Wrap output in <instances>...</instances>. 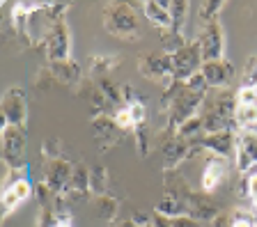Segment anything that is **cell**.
Masks as SVG:
<instances>
[{"instance_id":"cell-1","label":"cell","mask_w":257,"mask_h":227,"mask_svg":"<svg viewBox=\"0 0 257 227\" xmlns=\"http://www.w3.org/2000/svg\"><path fill=\"white\" fill-rule=\"evenodd\" d=\"M204 133L236 131V94L218 90V94L204 99V110H200Z\"/></svg>"},{"instance_id":"cell-2","label":"cell","mask_w":257,"mask_h":227,"mask_svg":"<svg viewBox=\"0 0 257 227\" xmlns=\"http://www.w3.org/2000/svg\"><path fill=\"white\" fill-rule=\"evenodd\" d=\"M103 30L124 42H138L140 26L134 5L128 3H108L103 5Z\"/></svg>"},{"instance_id":"cell-3","label":"cell","mask_w":257,"mask_h":227,"mask_svg":"<svg viewBox=\"0 0 257 227\" xmlns=\"http://www.w3.org/2000/svg\"><path fill=\"white\" fill-rule=\"evenodd\" d=\"M0 140H3L0 147H3L5 170L26 168V142H28L26 129H23V126H3Z\"/></svg>"},{"instance_id":"cell-4","label":"cell","mask_w":257,"mask_h":227,"mask_svg":"<svg viewBox=\"0 0 257 227\" xmlns=\"http://www.w3.org/2000/svg\"><path fill=\"white\" fill-rule=\"evenodd\" d=\"M138 71L143 78L159 83V85H163L166 90L175 85V65H172V55L166 53V51H163V53L140 55Z\"/></svg>"},{"instance_id":"cell-5","label":"cell","mask_w":257,"mask_h":227,"mask_svg":"<svg viewBox=\"0 0 257 227\" xmlns=\"http://www.w3.org/2000/svg\"><path fill=\"white\" fill-rule=\"evenodd\" d=\"M0 113H3V126H23L28 124V99L21 87H7L0 99Z\"/></svg>"},{"instance_id":"cell-6","label":"cell","mask_w":257,"mask_h":227,"mask_svg":"<svg viewBox=\"0 0 257 227\" xmlns=\"http://www.w3.org/2000/svg\"><path fill=\"white\" fill-rule=\"evenodd\" d=\"M172 65H175V83H186L191 76L202 71V49L200 42H188L184 49H179L177 53H172Z\"/></svg>"},{"instance_id":"cell-7","label":"cell","mask_w":257,"mask_h":227,"mask_svg":"<svg viewBox=\"0 0 257 227\" xmlns=\"http://www.w3.org/2000/svg\"><path fill=\"white\" fill-rule=\"evenodd\" d=\"M32 193H35V188H32V184L28 181V174H21V177H12V174H7L5 188H3V197H0L3 218H10Z\"/></svg>"},{"instance_id":"cell-8","label":"cell","mask_w":257,"mask_h":227,"mask_svg":"<svg viewBox=\"0 0 257 227\" xmlns=\"http://www.w3.org/2000/svg\"><path fill=\"white\" fill-rule=\"evenodd\" d=\"M182 193H184V200H186V216L195 218L200 222H214L220 216V209L211 195L202 193V190L195 193L186 184H182Z\"/></svg>"},{"instance_id":"cell-9","label":"cell","mask_w":257,"mask_h":227,"mask_svg":"<svg viewBox=\"0 0 257 227\" xmlns=\"http://www.w3.org/2000/svg\"><path fill=\"white\" fill-rule=\"evenodd\" d=\"M44 49H46L48 62H64V60H69L71 39H69L67 19H60V21L51 28V33H48L46 42H44Z\"/></svg>"},{"instance_id":"cell-10","label":"cell","mask_w":257,"mask_h":227,"mask_svg":"<svg viewBox=\"0 0 257 227\" xmlns=\"http://www.w3.org/2000/svg\"><path fill=\"white\" fill-rule=\"evenodd\" d=\"M236 170L241 174H248L257 168V133L250 129L236 131Z\"/></svg>"},{"instance_id":"cell-11","label":"cell","mask_w":257,"mask_h":227,"mask_svg":"<svg viewBox=\"0 0 257 227\" xmlns=\"http://www.w3.org/2000/svg\"><path fill=\"white\" fill-rule=\"evenodd\" d=\"M230 158L223 156H209V161L204 163L202 179H200V190L207 195H214L220 186L225 184V179L230 174Z\"/></svg>"},{"instance_id":"cell-12","label":"cell","mask_w":257,"mask_h":227,"mask_svg":"<svg viewBox=\"0 0 257 227\" xmlns=\"http://www.w3.org/2000/svg\"><path fill=\"white\" fill-rule=\"evenodd\" d=\"M200 49H202V60L204 62H216V60H223L225 53V33L220 21L209 23L204 26L202 35L198 37Z\"/></svg>"},{"instance_id":"cell-13","label":"cell","mask_w":257,"mask_h":227,"mask_svg":"<svg viewBox=\"0 0 257 227\" xmlns=\"http://www.w3.org/2000/svg\"><path fill=\"white\" fill-rule=\"evenodd\" d=\"M74 174V165L64 158H48L44 168V184L53 190L55 195H62L67 190Z\"/></svg>"},{"instance_id":"cell-14","label":"cell","mask_w":257,"mask_h":227,"mask_svg":"<svg viewBox=\"0 0 257 227\" xmlns=\"http://www.w3.org/2000/svg\"><path fill=\"white\" fill-rule=\"evenodd\" d=\"M198 151H202L198 145H191V142L182 140V138H166L163 140V170L166 172H175V168L179 165L182 161H186V158L195 156Z\"/></svg>"},{"instance_id":"cell-15","label":"cell","mask_w":257,"mask_h":227,"mask_svg":"<svg viewBox=\"0 0 257 227\" xmlns=\"http://www.w3.org/2000/svg\"><path fill=\"white\" fill-rule=\"evenodd\" d=\"M200 149H209L211 156L232 158L236 154V131H220V133H204L198 142Z\"/></svg>"},{"instance_id":"cell-16","label":"cell","mask_w":257,"mask_h":227,"mask_svg":"<svg viewBox=\"0 0 257 227\" xmlns=\"http://www.w3.org/2000/svg\"><path fill=\"white\" fill-rule=\"evenodd\" d=\"M92 129H94V138L99 142V149L106 151L110 145L119 142L124 138V131L117 126L115 117L110 115H101V117H94L92 119Z\"/></svg>"},{"instance_id":"cell-17","label":"cell","mask_w":257,"mask_h":227,"mask_svg":"<svg viewBox=\"0 0 257 227\" xmlns=\"http://www.w3.org/2000/svg\"><path fill=\"white\" fill-rule=\"evenodd\" d=\"M202 76L207 78L209 87H227L234 76V69L227 60H216V62H204L202 65Z\"/></svg>"},{"instance_id":"cell-18","label":"cell","mask_w":257,"mask_h":227,"mask_svg":"<svg viewBox=\"0 0 257 227\" xmlns=\"http://www.w3.org/2000/svg\"><path fill=\"white\" fill-rule=\"evenodd\" d=\"M48 69H51V74H53L55 83H60V85H67V87L78 85L80 78H83V71H80L78 62H74V60H64V62H51V65H48Z\"/></svg>"},{"instance_id":"cell-19","label":"cell","mask_w":257,"mask_h":227,"mask_svg":"<svg viewBox=\"0 0 257 227\" xmlns=\"http://www.w3.org/2000/svg\"><path fill=\"white\" fill-rule=\"evenodd\" d=\"M143 12H145V19H147L152 26L159 28L161 33L172 28V17H170V10H168V3L147 0V3H143Z\"/></svg>"},{"instance_id":"cell-20","label":"cell","mask_w":257,"mask_h":227,"mask_svg":"<svg viewBox=\"0 0 257 227\" xmlns=\"http://www.w3.org/2000/svg\"><path fill=\"white\" fill-rule=\"evenodd\" d=\"M90 193L96 197L108 195V170L103 165H94L90 170Z\"/></svg>"},{"instance_id":"cell-21","label":"cell","mask_w":257,"mask_h":227,"mask_svg":"<svg viewBox=\"0 0 257 227\" xmlns=\"http://www.w3.org/2000/svg\"><path fill=\"white\" fill-rule=\"evenodd\" d=\"M188 3H182V0H172V3H168V10H170V17H172V28L170 30H175V33L182 35V28L184 23H186V17H188Z\"/></svg>"},{"instance_id":"cell-22","label":"cell","mask_w":257,"mask_h":227,"mask_svg":"<svg viewBox=\"0 0 257 227\" xmlns=\"http://www.w3.org/2000/svg\"><path fill=\"white\" fill-rule=\"evenodd\" d=\"M225 7V3H218V0H207V3H200L198 5V17L200 21L204 23V26H209V23H216L218 21V14L220 10Z\"/></svg>"},{"instance_id":"cell-23","label":"cell","mask_w":257,"mask_h":227,"mask_svg":"<svg viewBox=\"0 0 257 227\" xmlns=\"http://www.w3.org/2000/svg\"><path fill=\"white\" fill-rule=\"evenodd\" d=\"M119 65V58L117 55H92L90 58V67L94 69V74H108L112 71L115 67Z\"/></svg>"},{"instance_id":"cell-24","label":"cell","mask_w":257,"mask_h":227,"mask_svg":"<svg viewBox=\"0 0 257 227\" xmlns=\"http://www.w3.org/2000/svg\"><path fill=\"white\" fill-rule=\"evenodd\" d=\"M117 204H119V202L115 200V197H108V195H101V197H96V200H94L96 213H99L101 218H112V216H115Z\"/></svg>"},{"instance_id":"cell-25","label":"cell","mask_w":257,"mask_h":227,"mask_svg":"<svg viewBox=\"0 0 257 227\" xmlns=\"http://www.w3.org/2000/svg\"><path fill=\"white\" fill-rule=\"evenodd\" d=\"M241 87H257V55H250L241 74Z\"/></svg>"},{"instance_id":"cell-26","label":"cell","mask_w":257,"mask_h":227,"mask_svg":"<svg viewBox=\"0 0 257 227\" xmlns=\"http://www.w3.org/2000/svg\"><path fill=\"white\" fill-rule=\"evenodd\" d=\"M243 190H246L248 200L252 204V213H257V168H252L246 174V181H243Z\"/></svg>"},{"instance_id":"cell-27","label":"cell","mask_w":257,"mask_h":227,"mask_svg":"<svg viewBox=\"0 0 257 227\" xmlns=\"http://www.w3.org/2000/svg\"><path fill=\"white\" fill-rule=\"evenodd\" d=\"M230 220H232V227H257L252 211H243V209L230 211Z\"/></svg>"},{"instance_id":"cell-28","label":"cell","mask_w":257,"mask_h":227,"mask_svg":"<svg viewBox=\"0 0 257 227\" xmlns=\"http://www.w3.org/2000/svg\"><path fill=\"white\" fill-rule=\"evenodd\" d=\"M186 85H188V90L191 92H195V94H202V97H207V90H209V83H207V78L202 76V71L200 74H195V76H191L186 81Z\"/></svg>"},{"instance_id":"cell-29","label":"cell","mask_w":257,"mask_h":227,"mask_svg":"<svg viewBox=\"0 0 257 227\" xmlns=\"http://www.w3.org/2000/svg\"><path fill=\"white\" fill-rule=\"evenodd\" d=\"M236 106H257L255 87H239V92H236Z\"/></svg>"},{"instance_id":"cell-30","label":"cell","mask_w":257,"mask_h":227,"mask_svg":"<svg viewBox=\"0 0 257 227\" xmlns=\"http://www.w3.org/2000/svg\"><path fill=\"white\" fill-rule=\"evenodd\" d=\"M35 83H37V87H42V90H48V87L55 83V78H53V74H51V69L44 67V69L35 76Z\"/></svg>"},{"instance_id":"cell-31","label":"cell","mask_w":257,"mask_h":227,"mask_svg":"<svg viewBox=\"0 0 257 227\" xmlns=\"http://www.w3.org/2000/svg\"><path fill=\"white\" fill-rule=\"evenodd\" d=\"M172 227H202V222L191 216H179V218H172Z\"/></svg>"},{"instance_id":"cell-32","label":"cell","mask_w":257,"mask_h":227,"mask_svg":"<svg viewBox=\"0 0 257 227\" xmlns=\"http://www.w3.org/2000/svg\"><path fill=\"white\" fill-rule=\"evenodd\" d=\"M152 225L154 227H172V218H166V216H161V213L154 211V220H152Z\"/></svg>"},{"instance_id":"cell-33","label":"cell","mask_w":257,"mask_h":227,"mask_svg":"<svg viewBox=\"0 0 257 227\" xmlns=\"http://www.w3.org/2000/svg\"><path fill=\"white\" fill-rule=\"evenodd\" d=\"M55 227H74V225H71L69 216H62V218H60V220H58V225H55Z\"/></svg>"},{"instance_id":"cell-34","label":"cell","mask_w":257,"mask_h":227,"mask_svg":"<svg viewBox=\"0 0 257 227\" xmlns=\"http://www.w3.org/2000/svg\"><path fill=\"white\" fill-rule=\"evenodd\" d=\"M140 227H154V225H152V222H145V225H140Z\"/></svg>"},{"instance_id":"cell-35","label":"cell","mask_w":257,"mask_h":227,"mask_svg":"<svg viewBox=\"0 0 257 227\" xmlns=\"http://www.w3.org/2000/svg\"><path fill=\"white\" fill-rule=\"evenodd\" d=\"M255 90H257V87H255Z\"/></svg>"}]
</instances>
